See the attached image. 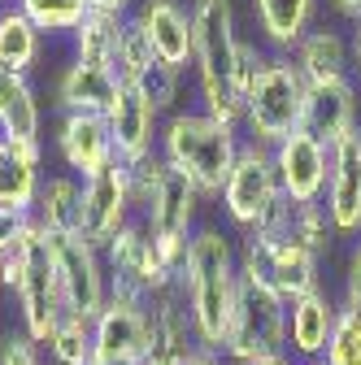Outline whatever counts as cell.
I'll use <instances>...</instances> for the list:
<instances>
[{"instance_id": "1", "label": "cell", "mask_w": 361, "mask_h": 365, "mask_svg": "<svg viewBox=\"0 0 361 365\" xmlns=\"http://www.w3.org/2000/svg\"><path fill=\"white\" fill-rule=\"evenodd\" d=\"M178 292L188 300L192 331L205 352H222L231 335L240 300V248L218 226H196L188 244V265L178 274Z\"/></svg>"}, {"instance_id": "2", "label": "cell", "mask_w": 361, "mask_h": 365, "mask_svg": "<svg viewBox=\"0 0 361 365\" xmlns=\"http://www.w3.org/2000/svg\"><path fill=\"white\" fill-rule=\"evenodd\" d=\"M240 31L231 0H192V78L200 109L227 126H240L244 96L235 87Z\"/></svg>"}, {"instance_id": "3", "label": "cell", "mask_w": 361, "mask_h": 365, "mask_svg": "<svg viewBox=\"0 0 361 365\" xmlns=\"http://www.w3.org/2000/svg\"><path fill=\"white\" fill-rule=\"evenodd\" d=\"M240 144L244 135L240 126H227L209 118L200 105L192 109H178L161 122V140H157V153L166 157L170 170H178L192 187L205 196V200H218L222 187H227V174L240 157Z\"/></svg>"}, {"instance_id": "4", "label": "cell", "mask_w": 361, "mask_h": 365, "mask_svg": "<svg viewBox=\"0 0 361 365\" xmlns=\"http://www.w3.org/2000/svg\"><path fill=\"white\" fill-rule=\"evenodd\" d=\"M288 296L265 279L261 261L240 248V300L231 317V335H227V365H248L261 356L288 352Z\"/></svg>"}, {"instance_id": "5", "label": "cell", "mask_w": 361, "mask_h": 365, "mask_svg": "<svg viewBox=\"0 0 361 365\" xmlns=\"http://www.w3.org/2000/svg\"><path fill=\"white\" fill-rule=\"evenodd\" d=\"M305 105H309V83L300 78L292 57L288 53H270L261 74L248 87V96H244L240 135L253 140V144L275 148L279 140H288L292 130L305 126Z\"/></svg>"}, {"instance_id": "6", "label": "cell", "mask_w": 361, "mask_h": 365, "mask_svg": "<svg viewBox=\"0 0 361 365\" xmlns=\"http://www.w3.org/2000/svg\"><path fill=\"white\" fill-rule=\"evenodd\" d=\"M22 240H26V261H22V279H18L14 296H18L22 331L44 348V339H49L57 331V322L66 317V296H61V279H57L49 235H44L35 222H26Z\"/></svg>"}, {"instance_id": "7", "label": "cell", "mask_w": 361, "mask_h": 365, "mask_svg": "<svg viewBox=\"0 0 361 365\" xmlns=\"http://www.w3.org/2000/svg\"><path fill=\"white\" fill-rule=\"evenodd\" d=\"M83 192H78V235L92 244V248H109L126 226L140 217L135 213V196H131V165L126 161H109L96 174L78 178Z\"/></svg>"}, {"instance_id": "8", "label": "cell", "mask_w": 361, "mask_h": 365, "mask_svg": "<svg viewBox=\"0 0 361 365\" xmlns=\"http://www.w3.org/2000/svg\"><path fill=\"white\" fill-rule=\"evenodd\" d=\"M283 200V187H279V170H275V153L265 144H253L244 140L240 144V157L227 174V187H222L218 205L227 213L231 226H240V235L253 231V226Z\"/></svg>"}, {"instance_id": "9", "label": "cell", "mask_w": 361, "mask_h": 365, "mask_svg": "<svg viewBox=\"0 0 361 365\" xmlns=\"http://www.w3.org/2000/svg\"><path fill=\"white\" fill-rule=\"evenodd\" d=\"M53 261H57V279H61V296H66V313L96 322V313L109 300V269H105V252L92 248L78 231L74 235H49Z\"/></svg>"}, {"instance_id": "10", "label": "cell", "mask_w": 361, "mask_h": 365, "mask_svg": "<svg viewBox=\"0 0 361 365\" xmlns=\"http://www.w3.org/2000/svg\"><path fill=\"white\" fill-rule=\"evenodd\" d=\"M144 317H148V327H144V356L140 365H188L200 344H196V331H192V313H188V300L183 292L166 287L157 296L144 300Z\"/></svg>"}, {"instance_id": "11", "label": "cell", "mask_w": 361, "mask_h": 365, "mask_svg": "<svg viewBox=\"0 0 361 365\" xmlns=\"http://www.w3.org/2000/svg\"><path fill=\"white\" fill-rule=\"evenodd\" d=\"M105 269H109V292H131V296H157L166 287H174L178 279L157 261V248H153V235L144 231V222L135 217L126 231L105 248Z\"/></svg>"}, {"instance_id": "12", "label": "cell", "mask_w": 361, "mask_h": 365, "mask_svg": "<svg viewBox=\"0 0 361 365\" xmlns=\"http://www.w3.org/2000/svg\"><path fill=\"white\" fill-rule=\"evenodd\" d=\"M275 170H279V187L283 200L292 205H318L327 196V170H331V148L318 140L313 130H292L288 140H279L275 148Z\"/></svg>"}, {"instance_id": "13", "label": "cell", "mask_w": 361, "mask_h": 365, "mask_svg": "<svg viewBox=\"0 0 361 365\" xmlns=\"http://www.w3.org/2000/svg\"><path fill=\"white\" fill-rule=\"evenodd\" d=\"M105 122H109V135H113V157L135 165V161L157 153L166 118L157 113V105L148 101V91L140 83H118V96L105 109Z\"/></svg>"}, {"instance_id": "14", "label": "cell", "mask_w": 361, "mask_h": 365, "mask_svg": "<svg viewBox=\"0 0 361 365\" xmlns=\"http://www.w3.org/2000/svg\"><path fill=\"white\" fill-rule=\"evenodd\" d=\"M144 300L131 292H109L105 309L92 322V352L96 365H135L144 356Z\"/></svg>"}, {"instance_id": "15", "label": "cell", "mask_w": 361, "mask_h": 365, "mask_svg": "<svg viewBox=\"0 0 361 365\" xmlns=\"http://www.w3.org/2000/svg\"><path fill=\"white\" fill-rule=\"evenodd\" d=\"M131 22L144 31L148 48L170 70H192V5L183 0H135Z\"/></svg>"}, {"instance_id": "16", "label": "cell", "mask_w": 361, "mask_h": 365, "mask_svg": "<svg viewBox=\"0 0 361 365\" xmlns=\"http://www.w3.org/2000/svg\"><path fill=\"white\" fill-rule=\"evenodd\" d=\"M327 217L340 240L361 235V126L331 144V170H327Z\"/></svg>"}, {"instance_id": "17", "label": "cell", "mask_w": 361, "mask_h": 365, "mask_svg": "<svg viewBox=\"0 0 361 365\" xmlns=\"http://www.w3.org/2000/svg\"><path fill=\"white\" fill-rule=\"evenodd\" d=\"M200 205H205V196L192 187V182L178 170H166V178L157 182V192L140 209V222H144V231L153 240H192Z\"/></svg>"}, {"instance_id": "18", "label": "cell", "mask_w": 361, "mask_h": 365, "mask_svg": "<svg viewBox=\"0 0 361 365\" xmlns=\"http://www.w3.org/2000/svg\"><path fill=\"white\" fill-rule=\"evenodd\" d=\"M53 148L74 178H87L101 165H109L113 161V135H109L105 113H57Z\"/></svg>"}, {"instance_id": "19", "label": "cell", "mask_w": 361, "mask_h": 365, "mask_svg": "<svg viewBox=\"0 0 361 365\" xmlns=\"http://www.w3.org/2000/svg\"><path fill=\"white\" fill-rule=\"evenodd\" d=\"M357 126H361V87H357V78H331V83L309 87L305 130H313L331 148L335 140H344Z\"/></svg>"}, {"instance_id": "20", "label": "cell", "mask_w": 361, "mask_h": 365, "mask_svg": "<svg viewBox=\"0 0 361 365\" xmlns=\"http://www.w3.org/2000/svg\"><path fill=\"white\" fill-rule=\"evenodd\" d=\"M335 317H340V304L331 300L327 287L292 300L288 304V356L300 361V365L322 361V352L331 344V331H335Z\"/></svg>"}, {"instance_id": "21", "label": "cell", "mask_w": 361, "mask_h": 365, "mask_svg": "<svg viewBox=\"0 0 361 365\" xmlns=\"http://www.w3.org/2000/svg\"><path fill=\"white\" fill-rule=\"evenodd\" d=\"M0 140L44 148V101L31 74H14L0 66Z\"/></svg>"}, {"instance_id": "22", "label": "cell", "mask_w": 361, "mask_h": 365, "mask_svg": "<svg viewBox=\"0 0 361 365\" xmlns=\"http://www.w3.org/2000/svg\"><path fill=\"white\" fill-rule=\"evenodd\" d=\"M240 248H248V252L261 261L265 279L275 283L288 300H300V296H309V292H322V261L313 257L305 244H296L292 235L279 240V244H270V248H253V244L240 240Z\"/></svg>"}, {"instance_id": "23", "label": "cell", "mask_w": 361, "mask_h": 365, "mask_svg": "<svg viewBox=\"0 0 361 365\" xmlns=\"http://www.w3.org/2000/svg\"><path fill=\"white\" fill-rule=\"evenodd\" d=\"M118 96V74L105 66H83V61H66L57 83H53V105L57 113H105Z\"/></svg>"}, {"instance_id": "24", "label": "cell", "mask_w": 361, "mask_h": 365, "mask_svg": "<svg viewBox=\"0 0 361 365\" xmlns=\"http://www.w3.org/2000/svg\"><path fill=\"white\" fill-rule=\"evenodd\" d=\"M318 9L322 0H253V18H257V35L270 53H288L318 26Z\"/></svg>"}, {"instance_id": "25", "label": "cell", "mask_w": 361, "mask_h": 365, "mask_svg": "<svg viewBox=\"0 0 361 365\" xmlns=\"http://www.w3.org/2000/svg\"><path fill=\"white\" fill-rule=\"evenodd\" d=\"M292 66L300 70V78L313 83H331V78H352V48L344 31L335 26H313L296 48H292Z\"/></svg>"}, {"instance_id": "26", "label": "cell", "mask_w": 361, "mask_h": 365, "mask_svg": "<svg viewBox=\"0 0 361 365\" xmlns=\"http://www.w3.org/2000/svg\"><path fill=\"white\" fill-rule=\"evenodd\" d=\"M39 182H44V148H22L0 140V209L31 217Z\"/></svg>"}, {"instance_id": "27", "label": "cell", "mask_w": 361, "mask_h": 365, "mask_svg": "<svg viewBox=\"0 0 361 365\" xmlns=\"http://www.w3.org/2000/svg\"><path fill=\"white\" fill-rule=\"evenodd\" d=\"M78 192H83V182L70 170H53V174L44 170L31 222L44 235H74L78 231Z\"/></svg>"}, {"instance_id": "28", "label": "cell", "mask_w": 361, "mask_h": 365, "mask_svg": "<svg viewBox=\"0 0 361 365\" xmlns=\"http://www.w3.org/2000/svg\"><path fill=\"white\" fill-rule=\"evenodd\" d=\"M39 57H44V31L18 5H9L0 14V66L14 74H31Z\"/></svg>"}, {"instance_id": "29", "label": "cell", "mask_w": 361, "mask_h": 365, "mask_svg": "<svg viewBox=\"0 0 361 365\" xmlns=\"http://www.w3.org/2000/svg\"><path fill=\"white\" fill-rule=\"evenodd\" d=\"M122 22H126V18H118V14H101V9H92V14L83 18V26L70 35V43H74V61L113 70V43H118Z\"/></svg>"}, {"instance_id": "30", "label": "cell", "mask_w": 361, "mask_h": 365, "mask_svg": "<svg viewBox=\"0 0 361 365\" xmlns=\"http://www.w3.org/2000/svg\"><path fill=\"white\" fill-rule=\"evenodd\" d=\"M44 352H49L53 365H96V352H92V322L87 317H74L66 313L57 331L44 339Z\"/></svg>"}, {"instance_id": "31", "label": "cell", "mask_w": 361, "mask_h": 365, "mask_svg": "<svg viewBox=\"0 0 361 365\" xmlns=\"http://www.w3.org/2000/svg\"><path fill=\"white\" fill-rule=\"evenodd\" d=\"M14 5L44 31V39L74 35L83 26V18L92 14V0H14Z\"/></svg>"}, {"instance_id": "32", "label": "cell", "mask_w": 361, "mask_h": 365, "mask_svg": "<svg viewBox=\"0 0 361 365\" xmlns=\"http://www.w3.org/2000/svg\"><path fill=\"white\" fill-rule=\"evenodd\" d=\"M153 66H157V57L148 48L144 31L126 18L122 31H118V43H113V74H118V83H144V74Z\"/></svg>"}, {"instance_id": "33", "label": "cell", "mask_w": 361, "mask_h": 365, "mask_svg": "<svg viewBox=\"0 0 361 365\" xmlns=\"http://www.w3.org/2000/svg\"><path fill=\"white\" fill-rule=\"evenodd\" d=\"M292 240L296 244H305L318 261H327L331 257V248H335V226H331V217H327V205L318 200V205H292Z\"/></svg>"}, {"instance_id": "34", "label": "cell", "mask_w": 361, "mask_h": 365, "mask_svg": "<svg viewBox=\"0 0 361 365\" xmlns=\"http://www.w3.org/2000/svg\"><path fill=\"white\" fill-rule=\"evenodd\" d=\"M322 365H361V309L340 304L331 344L322 352Z\"/></svg>"}, {"instance_id": "35", "label": "cell", "mask_w": 361, "mask_h": 365, "mask_svg": "<svg viewBox=\"0 0 361 365\" xmlns=\"http://www.w3.org/2000/svg\"><path fill=\"white\" fill-rule=\"evenodd\" d=\"M144 91H148V101L157 105V113L161 118H170V113H178L183 105H178V96H183V70H170V66H153L148 74H144V83H140Z\"/></svg>"}, {"instance_id": "36", "label": "cell", "mask_w": 361, "mask_h": 365, "mask_svg": "<svg viewBox=\"0 0 361 365\" xmlns=\"http://www.w3.org/2000/svg\"><path fill=\"white\" fill-rule=\"evenodd\" d=\"M265 57H270L265 43H257V39H244V35H240V61H235V87H240V96H248V87H253V78L261 74Z\"/></svg>"}, {"instance_id": "37", "label": "cell", "mask_w": 361, "mask_h": 365, "mask_svg": "<svg viewBox=\"0 0 361 365\" xmlns=\"http://www.w3.org/2000/svg\"><path fill=\"white\" fill-rule=\"evenodd\" d=\"M0 365H44V348L26 331H9L0 339Z\"/></svg>"}, {"instance_id": "38", "label": "cell", "mask_w": 361, "mask_h": 365, "mask_svg": "<svg viewBox=\"0 0 361 365\" xmlns=\"http://www.w3.org/2000/svg\"><path fill=\"white\" fill-rule=\"evenodd\" d=\"M340 304L361 309V235L352 240V252H348V265H344V300Z\"/></svg>"}, {"instance_id": "39", "label": "cell", "mask_w": 361, "mask_h": 365, "mask_svg": "<svg viewBox=\"0 0 361 365\" xmlns=\"http://www.w3.org/2000/svg\"><path fill=\"white\" fill-rule=\"evenodd\" d=\"M31 217L26 213H14V209H0V252H9L14 248V240L22 235V226H26Z\"/></svg>"}, {"instance_id": "40", "label": "cell", "mask_w": 361, "mask_h": 365, "mask_svg": "<svg viewBox=\"0 0 361 365\" xmlns=\"http://www.w3.org/2000/svg\"><path fill=\"white\" fill-rule=\"evenodd\" d=\"M92 9H101V14H118V18H131L135 0H92Z\"/></svg>"}, {"instance_id": "41", "label": "cell", "mask_w": 361, "mask_h": 365, "mask_svg": "<svg viewBox=\"0 0 361 365\" xmlns=\"http://www.w3.org/2000/svg\"><path fill=\"white\" fill-rule=\"evenodd\" d=\"M348 48H352V78L361 87V22L352 26V39H348Z\"/></svg>"}, {"instance_id": "42", "label": "cell", "mask_w": 361, "mask_h": 365, "mask_svg": "<svg viewBox=\"0 0 361 365\" xmlns=\"http://www.w3.org/2000/svg\"><path fill=\"white\" fill-rule=\"evenodd\" d=\"M331 5H335V14H340V18H348L352 26L361 22V0H331Z\"/></svg>"}, {"instance_id": "43", "label": "cell", "mask_w": 361, "mask_h": 365, "mask_svg": "<svg viewBox=\"0 0 361 365\" xmlns=\"http://www.w3.org/2000/svg\"><path fill=\"white\" fill-rule=\"evenodd\" d=\"M188 365H227V356H222V352H205V348H200Z\"/></svg>"}, {"instance_id": "44", "label": "cell", "mask_w": 361, "mask_h": 365, "mask_svg": "<svg viewBox=\"0 0 361 365\" xmlns=\"http://www.w3.org/2000/svg\"><path fill=\"white\" fill-rule=\"evenodd\" d=\"M248 365H300V361H292L288 352H275V356H261V361H248Z\"/></svg>"}, {"instance_id": "45", "label": "cell", "mask_w": 361, "mask_h": 365, "mask_svg": "<svg viewBox=\"0 0 361 365\" xmlns=\"http://www.w3.org/2000/svg\"><path fill=\"white\" fill-rule=\"evenodd\" d=\"M9 5H14V0H0V14H5V9H9Z\"/></svg>"}, {"instance_id": "46", "label": "cell", "mask_w": 361, "mask_h": 365, "mask_svg": "<svg viewBox=\"0 0 361 365\" xmlns=\"http://www.w3.org/2000/svg\"><path fill=\"white\" fill-rule=\"evenodd\" d=\"M313 365H322V361H313Z\"/></svg>"}, {"instance_id": "47", "label": "cell", "mask_w": 361, "mask_h": 365, "mask_svg": "<svg viewBox=\"0 0 361 365\" xmlns=\"http://www.w3.org/2000/svg\"><path fill=\"white\" fill-rule=\"evenodd\" d=\"M135 365H140V361H135Z\"/></svg>"}]
</instances>
